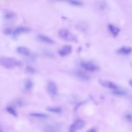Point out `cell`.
<instances>
[{"label": "cell", "mask_w": 132, "mask_h": 132, "mask_svg": "<svg viewBox=\"0 0 132 132\" xmlns=\"http://www.w3.org/2000/svg\"><path fill=\"white\" fill-rule=\"evenodd\" d=\"M30 115L32 117L40 119H46L47 118V116L46 114L40 112H33L31 113Z\"/></svg>", "instance_id": "9a60e30c"}, {"label": "cell", "mask_w": 132, "mask_h": 132, "mask_svg": "<svg viewBox=\"0 0 132 132\" xmlns=\"http://www.w3.org/2000/svg\"><path fill=\"white\" fill-rule=\"evenodd\" d=\"M29 30H30L29 28H28L27 27H24V26H20V27L16 28L14 29V30L13 31H12V34H13V36L16 37L18 35H20L21 34L27 32L29 31Z\"/></svg>", "instance_id": "9c48e42d"}, {"label": "cell", "mask_w": 132, "mask_h": 132, "mask_svg": "<svg viewBox=\"0 0 132 132\" xmlns=\"http://www.w3.org/2000/svg\"><path fill=\"white\" fill-rule=\"evenodd\" d=\"M112 93L118 96H124L126 94V92L124 90H120L119 88L112 90Z\"/></svg>", "instance_id": "e0dca14e"}, {"label": "cell", "mask_w": 132, "mask_h": 132, "mask_svg": "<svg viewBox=\"0 0 132 132\" xmlns=\"http://www.w3.org/2000/svg\"><path fill=\"white\" fill-rule=\"evenodd\" d=\"M80 64L82 69L90 72H94L99 69V68L97 65L90 62L83 61L81 62Z\"/></svg>", "instance_id": "277c9868"}, {"label": "cell", "mask_w": 132, "mask_h": 132, "mask_svg": "<svg viewBox=\"0 0 132 132\" xmlns=\"http://www.w3.org/2000/svg\"><path fill=\"white\" fill-rule=\"evenodd\" d=\"M47 90L48 92L53 96H55L58 93V88L57 85L53 81H50L48 82L47 86Z\"/></svg>", "instance_id": "8992f818"}, {"label": "cell", "mask_w": 132, "mask_h": 132, "mask_svg": "<svg viewBox=\"0 0 132 132\" xmlns=\"http://www.w3.org/2000/svg\"><path fill=\"white\" fill-rule=\"evenodd\" d=\"M16 104L19 106H23L24 105V102H23V101L21 99H18L16 100Z\"/></svg>", "instance_id": "cb8c5ba5"}, {"label": "cell", "mask_w": 132, "mask_h": 132, "mask_svg": "<svg viewBox=\"0 0 132 132\" xmlns=\"http://www.w3.org/2000/svg\"><path fill=\"white\" fill-rule=\"evenodd\" d=\"M6 111L14 117H17L18 113L15 109L12 106H8L6 108Z\"/></svg>", "instance_id": "d6986e66"}, {"label": "cell", "mask_w": 132, "mask_h": 132, "mask_svg": "<svg viewBox=\"0 0 132 132\" xmlns=\"http://www.w3.org/2000/svg\"><path fill=\"white\" fill-rule=\"evenodd\" d=\"M86 123L85 121L81 119L76 120L70 126L69 128L70 132H75L80 130L85 126Z\"/></svg>", "instance_id": "3957f363"}, {"label": "cell", "mask_w": 132, "mask_h": 132, "mask_svg": "<svg viewBox=\"0 0 132 132\" xmlns=\"http://www.w3.org/2000/svg\"><path fill=\"white\" fill-rule=\"evenodd\" d=\"M58 35L61 39L64 40L69 41H77L76 37L67 29L63 28L60 29L58 32Z\"/></svg>", "instance_id": "7a4b0ae2"}, {"label": "cell", "mask_w": 132, "mask_h": 132, "mask_svg": "<svg viewBox=\"0 0 132 132\" xmlns=\"http://www.w3.org/2000/svg\"><path fill=\"white\" fill-rule=\"evenodd\" d=\"M15 16V14L12 11H7L5 12L4 14V18L5 19L7 20H12Z\"/></svg>", "instance_id": "5bb4252c"}, {"label": "cell", "mask_w": 132, "mask_h": 132, "mask_svg": "<svg viewBox=\"0 0 132 132\" xmlns=\"http://www.w3.org/2000/svg\"><path fill=\"white\" fill-rule=\"evenodd\" d=\"M125 118L127 121H128L129 122L132 121V114L131 113H126V116H125Z\"/></svg>", "instance_id": "7402d4cb"}, {"label": "cell", "mask_w": 132, "mask_h": 132, "mask_svg": "<svg viewBox=\"0 0 132 132\" xmlns=\"http://www.w3.org/2000/svg\"><path fill=\"white\" fill-rule=\"evenodd\" d=\"M64 1L75 6H80L82 5V3L77 0H64Z\"/></svg>", "instance_id": "ffe728a7"}, {"label": "cell", "mask_w": 132, "mask_h": 132, "mask_svg": "<svg viewBox=\"0 0 132 132\" xmlns=\"http://www.w3.org/2000/svg\"><path fill=\"white\" fill-rule=\"evenodd\" d=\"M132 52V48L128 46H123L118 50V53L122 55H128Z\"/></svg>", "instance_id": "7c38bea8"}, {"label": "cell", "mask_w": 132, "mask_h": 132, "mask_svg": "<svg viewBox=\"0 0 132 132\" xmlns=\"http://www.w3.org/2000/svg\"><path fill=\"white\" fill-rule=\"evenodd\" d=\"M129 84L132 87V79L129 81Z\"/></svg>", "instance_id": "d4e9b609"}, {"label": "cell", "mask_w": 132, "mask_h": 132, "mask_svg": "<svg viewBox=\"0 0 132 132\" xmlns=\"http://www.w3.org/2000/svg\"><path fill=\"white\" fill-rule=\"evenodd\" d=\"M95 131V129H94V128L93 129H90L89 130H88V131Z\"/></svg>", "instance_id": "484cf974"}, {"label": "cell", "mask_w": 132, "mask_h": 132, "mask_svg": "<svg viewBox=\"0 0 132 132\" xmlns=\"http://www.w3.org/2000/svg\"><path fill=\"white\" fill-rule=\"evenodd\" d=\"M76 75L79 79L84 81H88L90 79V76L81 71H77Z\"/></svg>", "instance_id": "4fadbf2b"}, {"label": "cell", "mask_w": 132, "mask_h": 132, "mask_svg": "<svg viewBox=\"0 0 132 132\" xmlns=\"http://www.w3.org/2000/svg\"><path fill=\"white\" fill-rule=\"evenodd\" d=\"M47 110L51 112H53L55 113H59L62 112V109L59 107H48L47 108Z\"/></svg>", "instance_id": "ac0fdd59"}, {"label": "cell", "mask_w": 132, "mask_h": 132, "mask_svg": "<svg viewBox=\"0 0 132 132\" xmlns=\"http://www.w3.org/2000/svg\"><path fill=\"white\" fill-rule=\"evenodd\" d=\"M33 82L31 80H27L25 81L24 88L26 91H30L33 87Z\"/></svg>", "instance_id": "2e32d148"}, {"label": "cell", "mask_w": 132, "mask_h": 132, "mask_svg": "<svg viewBox=\"0 0 132 132\" xmlns=\"http://www.w3.org/2000/svg\"><path fill=\"white\" fill-rule=\"evenodd\" d=\"M37 39L40 41L46 44H52L54 43V41L51 38L44 35L39 34L37 36Z\"/></svg>", "instance_id": "ba28073f"}, {"label": "cell", "mask_w": 132, "mask_h": 132, "mask_svg": "<svg viewBox=\"0 0 132 132\" xmlns=\"http://www.w3.org/2000/svg\"><path fill=\"white\" fill-rule=\"evenodd\" d=\"M26 71L28 73L30 74H34L35 72V70L34 69V68L30 66H27L26 67Z\"/></svg>", "instance_id": "44dd1931"}, {"label": "cell", "mask_w": 132, "mask_h": 132, "mask_svg": "<svg viewBox=\"0 0 132 132\" xmlns=\"http://www.w3.org/2000/svg\"><path fill=\"white\" fill-rule=\"evenodd\" d=\"M4 34L6 35H10L11 34H12V30L10 28H5L4 30Z\"/></svg>", "instance_id": "603a6c76"}, {"label": "cell", "mask_w": 132, "mask_h": 132, "mask_svg": "<svg viewBox=\"0 0 132 132\" xmlns=\"http://www.w3.org/2000/svg\"><path fill=\"white\" fill-rule=\"evenodd\" d=\"M2 131V130L1 129V128L0 127V131Z\"/></svg>", "instance_id": "4316f807"}, {"label": "cell", "mask_w": 132, "mask_h": 132, "mask_svg": "<svg viewBox=\"0 0 132 132\" xmlns=\"http://www.w3.org/2000/svg\"><path fill=\"white\" fill-rule=\"evenodd\" d=\"M0 65L6 69H11L17 67H21L22 63L13 57L3 56L0 57Z\"/></svg>", "instance_id": "6da1fadb"}, {"label": "cell", "mask_w": 132, "mask_h": 132, "mask_svg": "<svg viewBox=\"0 0 132 132\" xmlns=\"http://www.w3.org/2000/svg\"><path fill=\"white\" fill-rule=\"evenodd\" d=\"M72 51V47L71 46L69 45H65L62 46L58 51L59 54L62 56H66L69 55Z\"/></svg>", "instance_id": "52a82bcc"}, {"label": "cell", "mask_w": 132, "mask_h": 132, "mask_svg": "<svg viewBox=\"0 0 132 132\" xmlns=\"http://www.w3.org/2000/svg\"><path fill=\"white\" fill-rule=\"evenodd\" d=\"M99 83L103 87L108 88V89L114 90V89L118 88V86L115 83H114L113 82H112L110 80H105V79H100V80H99Z\"/></svg>", "instance_id": "5b68a950"}, {"label": "cell", "mask_w": 132, "mask_h": 132, "mask_svg": "<svg viewBox=\"0 0 132 132\" xmlns=\"http://www.w3.org/2000/svg\"><path fill=\"white\" fill-rule=\"evenodd\" d=\"M16 51L19 54L25 56H29L30 54V51L29 49L25 46H18L16 48Z\"/></svg>", "instance_id": "30bf717a"}, {"label": "cell", "mask_w": 132, "mask_h": 132, "mask_svg": "<svg viewBox=\"0 0 132 132\" xmlns=\"http://www.w3.org/2000/svg\"><path fill=\"white\" fill-rule=\"evenodd\" d=\"M108 28L109 31L112 35L113 36L117 37L119 34L120 29L118 27L114 26V25L109 24L108 26Z\"/></svg>", "instance_id": "8fae6325"}]
</instances>
